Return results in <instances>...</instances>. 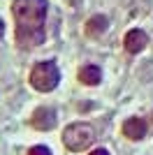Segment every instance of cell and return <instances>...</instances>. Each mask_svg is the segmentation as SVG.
<instances>
[{
    "mask_svg": "<svg viewBox=\"0 0 153 155\" xmlns=\"http://www.w3.org/2000/svg\"><path fill=\"white\" fill-rule=\"evenodd\" d=\"M90 155H109V150H107V148H95Z\"/></svg>",
    "mask_w": 153,
    "mask_h": 155,
    "instance_id": "10",
    "label": "cell"
},
{
    "mask_svg": "<svg viewBox=\"0 0 153 155\" xmlns=\"http://www.w3.org/2000/svg\"><path fill=\"white\" fill-rule=\"evenodd\" d=\"M46 0H14L12 14L16 21V44L23 49H32L44 42L46 23Z\"/></svg>",
    "mask_w": 153,
    "mask_h": 155,
    "instance_id": "1",
    "label": "cell"
},
{
    "mask_svg": "<svg viewBox=\"0 0 153 155\" xmlns=\"http://www.w3.org/2000/svg\"><path fill=\"white\" fill-rule=\"evenodd\" d=\"M2 32H5V23H2V19H0V37H2Z\"/></svg>",
    "mask_w": 153,
    "mask_h": 155,
    "instance_id": "11",
    "label": "cell"
},
{
    "mask_svg": "<svg viewBox=\"0 0 153 155\" xmlns=\"http://www.w3.org/2000/svg\"><path fill=\"white\" fill-rule=\"evenodd\" d=\"M30 123H32V127H35V130L49 132V130L56 127V123H58V114H56V109H51V107H37V109L32 111Z\"/></svg>",
    "mask_w": 153,
    "mask_h": 155,
    "instance_id": "4",
    "label": "cell"
},
{
    "mask_svg": "<svg viewBox=\"0 0 153 155\" xmlns=\"http://www.w3.org/2000/svg\"><path fill=\"white\" fill-rule=\"evenodd\" d=\"M79 81L86 86H97L102 81V70L97 65H83L79 70Z\"/></svg>",
    "mask_w": 153,
    "mask_h": 155,
    "instance_id": "7",
    "label": "cell"
},
{
    "mask_svg": "<svg viewBox=\"0 0 153 155\" xmlns=\"http://www.w3.org/2000/svg\"><path fill=\"white\" fill-rule=\"evenodd\" d=\"M28 155H51V150L46 148V146H32V148L28 150Z\"/></svg>",
    "mask_w": 153,
    "mask_h": 155,
    "instance_id": "9",
    "label": "cell"
},
{
    "mask_svg": "<svg viewBox=\"0 0 153 155\" xmlns=\"http://www.w3.org/2000/svg\"><path fill=\"white\" fill-rule=\"evenodd\" d=\"M107 26H109L107 16L97 14V16H93V19H90L88 23H86V35H88V37H100L102 32L107 30Z\"/></svg>",
    "mask_w": 153,
    "mask_h": 155,
    "instance_id": "8",
    "label": "cell"
},
{
    "mask_svg": "<svg viewBox=\"0 0 153 155\" xmlns=\"http://www.w3.org/2000/svg\"><path fill=\"white\" fill-rule=\"evenodd\" d=\"M146 132H148V123L144 118H139V116H132V118H127L125 123H123V134H125L127 139H132V141L144 139Z\"/></svg>",
    "mask_w": 153,
    "mask_h": 155,
    "instance_id": "6",
    "label": "cell"
},
{
    "mask_svg": "<svg viewBox=\"0 0 153 155\" xmlns=\"http://www.w3.org/2000/svg\"><path fill=\"white\" fill-rule=\"evenodd\" d=\"M95 141V130L88 123H72L63 130V143L72 153H81Z\"/></svg>",
    "mask_w": 153,
    "mask_h": 155,
    "instance_id": "2",
    "label": "cell"
},
{
    "mask_svg": "<svg viewBox=\"0 0 153 155\" xmlns=\"http://www.w3.org/2000/svg\"><path fill=\"white\" fill-rule=\"evenodd\" d=\"M60 81V72L53 60H42V63L32 65L30 70V86L39 93H51Z\"/></svg>",
    "mask_w": 153,
    "mask_h": 155,
    "instance_id": "3",
    "label": "cell"
},
{
    "mask_svg": "<svg viewBox=\"0 0 153 155\" xmlns=\"http://www.w3.org/2000/svg\"><path fill=\"white\" fill-rule=\"evenodd\" d=\"M148 44V35L141 28H132V30L125 32V37H123V46H125L127 53H139L144 51V46Z\"/></svg>",
    "mask_w": 153,
    "mask_h": 155,
    "instance_id": "5",
    "label": "cell"
}]
</instances>
